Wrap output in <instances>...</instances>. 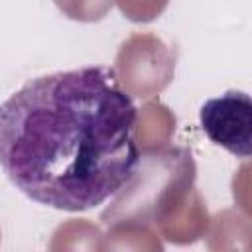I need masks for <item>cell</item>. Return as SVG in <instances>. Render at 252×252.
<instances>
[{
    "mask_svg": "<svg viewBox=\"0 0 252 252\" xmlns=\"http://www.w3.org/2000/svg\"><path fill=\"white\" fill-rule=\"evenodd\" d=\"M136 122L138 108L112 67L41 75L0 104V167L35 203L89 211L132 179Z\"/></svg>",
    "mask_w": 252,
    "mask_h": 252,
    "instance_id": "cell-1",
    "label": "cell"
},
{
    "mask_svg": "<svg viewBox=\"0 0 252 252\" xmlns=\"http://www.w3.org/2000/svg\"><path fill=\"white\" fill-rule=\"evenodd\" d=\"M205 136L228 154L246 159L252 150V100L244 91H226L205 100L199 110Z\"/></svg>",
    "mask_w": 252,
    "mask_h": 252,
    "instance_id": "cell-2",
    "label": "cell"
}]
</instances>
